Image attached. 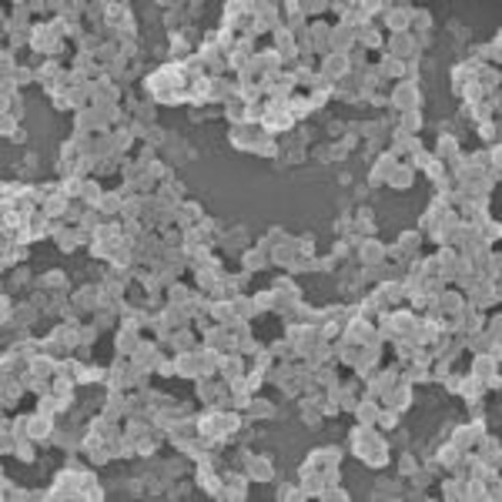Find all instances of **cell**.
<instances>
[{
  "instance_id": "cell-2",
  "label": "cell",
  "mask_w": 502,
  "mask_h": 502,
  "mask_svg": "<svg viewBox=\"0 0 502 502\" xmlns=\"http://www.w3.org/2000/svg\"><path fill=\"white\" fill-rule=\"evenodd\" d=\"M258 124H261V131L271 134V137H282V134L298 128V121L288 111V100H265V114H261Z\"/></svg>"
},
{
  "instance_id": "cell-9",
  "label": "cell",
  "mask_w": 502,
  "mask_h": 502,
  "mask_svg": "<svg viewBox=\"0 0 502 502\" xmlns=\"http://www.w3.org/2000/svg\"><path fill=\"white\" fill-rule=\"evenodd\" d=\"M432 308L439 312V315L455 318L462 308H466V295H462V288H452V284H446V288H442V291L432 298Z\"/></svg>"
},
{
  "instance_id": "cell-21",
  "label": "cell",
  "mask_w": 502,
  "mask_h": 502,
  "mask_svg": "<svg viewBox=\"0 0 502 502\" xmlns=\"http://www.w3.org/2000/svg\"><path fill=\"white\" fill-rule=\"evenodd\" d=\"M275 416H278V405L261 399V395H251V402L245 405V422H268Z\"/></svg>"
},
{
  "instance_id": "cell-44",
  "label": "cell",
  "mask_w": 502,
  "mask_h": 502,
  "mask_svg": "<svg viewBox=\"0 0 502 502\" xmlns=\"http://www.w3.org/2000/svg\"><path fill=\"white\" fill-rule=\"evenodd\" d=\"M271 355H275V358H278V362H288V358H298V351H295V345H291V342H288V338H278V342H271Z\"/></svg>"
},
{
  "instance_id": "cell-22",
  "label": "cell",
  "mask_w": 502,
  "mask_h": 502,
  "mask_svg": "<svg viewBox=\"0 0 502 502\" xmlns=\"http://www.w3.org/2000/svg\"><path fill=\"white\" fill-rule=\"evenodd\" d=\"M355 251H358V265H382L385 261V245L379 238H362Z\"/></svg>"
},
{
  "instance_id": "cell-25",
  "label": "cell",
  "mask_w": 502,
  "mask_h": 502,
  "mask_svg": "<svg viewBox=\"0 0 502 502\" xmlns=\"http://www.w3.org/2000/svg\"><path fill=\"white\" fill-rule=\"evenodd\" d=\"M104 416H111V418H128V392H121V388H107V395H104Z\"/></svg>"
},
{
  "instance_id": "cell-1",
  "label": "cell",
  "mask_w": 502,
  "mask_h": 502,
  "mask_svg": "<svg viewBox=\"0 0 502 502\" xmlns=\"http://www.w3.org/2000/svg\"><path fill=\"white\" fill-rule=\"evenodd\" d=\"M349 449L358 462H365V466L375 469V472L388 466V439H385V432H379L375 425L355 422L349 429Z\"/></svg>"
},
{
  "instance_id": "cell-36",
  "label": "cell",
  "mask_w": 502,
  "mask_h": 502,
  "mask_svg": "<svg viewBox=\"0 0 502 502\" xmlns=\"http://www.w3.org/2000/svg\"><path fill=\"white\" fill-rule=\"evenodd\" d=\"M395 245L402 248V254H405V258H418V248H422V231H418V228H412V231H402Z\"/></svg>"
},
{
  "instance_id": "cell-5",
  "label": "cell",
  "mask_w": 502,
  "mask_h": 502,
  "mask_svg": "<svg viewBox=\"0 0 502 502\" xmlns=\"http://www.w3.org/2000/svg\"><path fill=\"white\" fill-rule=\"evenodd\" d=\"M141 342H144V328H141V325H134V321H121V325H117V335H114L117 358H131Z\"/></svg>"
},
{
  "instance_id": "cell-31",
  "label": "cell",
  "mask_w": 502,
  "mask_h": 502,
  "mask_svg": "<svg viewBox=\"0 0 502 502\" xmlns=\"http://www.w3.org/2000/svg\"><path fill=\"white\" fill-rule=\"evenodd\" d=\"M288 111H291V117H295V121H305L308 114H315V104H312V98H308V94L295 91V94L288 98Z\"/></svg>"
},
{
  "instance_id": "cell-23",
  "label": "cell",
  "mask_w": 502,
  "mask_h": 502,
  "mask_svg": "<svg viewBox=\"0 0 502 502\" xmlns=\"http://www.w3.org/2000/svg\"><path fill=\"white\" fill-rule=\"evenodd\" d=\"M355 44L365 50H385V31L379 27V20H372V24H365L362 31L355 33Z\"/></svg>"
},
{
  "instance_id": "cell-49",
  "label": "cell",
  "mask_w": 502,
  "mask_h": 502,
  "mask_svg": "<svg viewBox=\"0 0 502 502\" xmlns=\"http://www.w3.org/2000/svg\"><path fill=\"white\" fill-rule=\"evenodd\" d=\"M278 499H284V502H305L308 496L301 492V485H291V482H284V485H278V492H275Z\"/></svg>"
},
{
  "instance_id": "cell-33",
  "label": "cell",
  "mask_w": 502,
  "mask_h": 502,
  "mask_svg": "<svg viewBox=\"0 0 502 502\" xmlns=\"http://www.w3.org/2000/svg\"><path fill=\"white\" fill-rule=\"evenodd\" d=\"M231 301V312H234V318H238V321H251V318L258 315V312H254V301H251V295H245V291H238V295H234V298H228Z\"/></svg>"
},
{
  "instance_id": "cell-24",
  "label": "cell",
  "mask_w": 502,
  "mask_h": 502,
  "mask_svg": "<svg viewBox=\"0 0 502 502\" xmlns=\"http://www.w3.org/2000/svg\"><path fill=\"white\" fill-rule=\"evenodd\" d=\"M37 288H40V291H47V295H64L67 288H70V282H67V271H61V268H50V271H44V275L37 278Z\"/></svg>"
},
{
  "instance_id": "cell-30",
  "label": "cell",
  "mask_w": 502,
  "mask_h": 502,
  "mask_svg": "<svg viewBox=\"0 0 502 502\" xmlns=\"http://www.w3.org/2000/svg\"><path fill=\"white\" fill-rule=\"evenodd\" d=\"M412 184H416V167L412 165H399L388 174V188H395V191H409Z\"/></svg>"
},
{
  "instance_id": "cell-50",
  "label": "cell",
  "mask_w": 502,
  "mask_h": 502,
  "mask_svg": "<svg viewBox=\"0 0 502 502\" xmlns=\"http://www.w3.org/2000/svg\"><path fill=\"white\" fill-rule=\"evenodd\" d=\"M10 432H14L17 439H31V416L10 418Z\"/></svg>"
},
{
  "instance_id": "cell-12",
  "label": "cell",
  "mask_w": 502,
  "mask_h": 502,
  "mask_svg": "<svg viewBox=\"0 0 502 502\" xmlns=\"http://www.w3.org/2000/svg\"><path fill=\"white\" fill-rule=\"evenodd\" d=\"M251 482H275V476H278V466H275V459L271 455H251L248 466H245Z\"/></svg>"
},
{
  "instance_id": "cell-6",
  "label": "cell",
  "mask_w": 502,
  "mask_h": 502,
  "mask_svg": "<svg viewBox=\"0 0 502 502\" xmlns=\"http://www.w3.org/2000/svg\"><path fill=\"white\" fill-rule=\"evenodd\" d=\"M402 161L392 154V151L385 148V151H379L375 158H372V167H368V188H382V184H388V174L399 167Z\"/></svg>"
},
{
  "instance_id": "cell-16",
  "label": "cell",
  "mask_w": 502,
  "mask_h": 502,
  "mask_svg": "<svg viewBox=\"0 0 502 502\" xmlns=\"http://www.w3.org/2000/svg\"><path fill=\"white\" fill-rule=\"evenodd\" d=\"M174 225L178 228H195V225H201V218H204V208H201V201L195 198H184L178 208H174Z\"/></svg>"
},
{
  "instance_id": "cell-17",
  "label": "cell",
  "mask_w": 502,
  "mask_h": 502,
  "mask_svg": "<svg viewBox=\"0 0 502 502\" xmlns=\"http://www.w3.org/2000/svg\"><path fill=\"white\" fill-rule=\"evenodd\" d=\"M248 372V362H245V355H238V351H228V355H221V365H218V379L228 385L234 379H241Z\"/></svg>"
},
{
  "instance_id": "cell-54",
  "label": "cell",
  "mask_w": 502,
  "mask_h": 502,
  "mask_svg": "<svg viewBox=\"0 0 502 502\" xmlns=\"http://www.w3.org/2000/svg\"><path fill=\"white\" fill-rule=\"evenodd\" d=\"M37 165H40V158H37L33 151H27V154H24V167H37Z\"/></svg>"
},
{
  "instance_id": "cell-53",
  "label": "cell",
  "mask_w": 502,
  "mask_h": 502,
  "mask_svg": "<svg viewBox=\"0 0 502 502\" xmlns=\"http://www.w3.org/2000/svg\"><path fill=\"white\" fill-rule=\"evenodd\" d=\"M27 284H31V271H27V268H17L14 275H10V288H27Z\"/></svg>"
},
{
  "instance_id": "cell-8",
  "label": "cell",
  "mask_w": 502,
  "mask_h": 502,
  "mask_svg": "<svg viewBox=\"0 0 502 502\" xmlns=\"http://www.w3.org/2000/svg\"><path fill=\"white\" fill-rule=\"evenodd\" d=\"M379 402L405 416V412L412 409V402H416V388H412V382H405V379H399V382L392 385V388H388V392H385V395H382Z\"/></svg>"
},
{
  "instance_id": "cell-45",
  "label": "cell",
  "mask_w": 502,
  "mask_h": 502,
  "mask_svg": "<svg viewBox=\"0 0 502 502\" xmlns=\"http://www.w3.org/2000/svg\"><path fill=\"white\" fill-rule=\"evenodd\" d=\"M7 81L17 84V91H20V84H31L37 81V67H27V64H17L10 74H7Z\"/></svg>"
},
{
  "instance_id": "cell-40",
  "label": "cell",
  "mask_w": 502,
  "mask_h": 502,
  "mask_svg": "<svg viewBox=\"0 0 502 502\" xmlns=\"http://www.w3.org/2000/svg\"><path fill=\"white\" fill-rule=\"evenodd\" d=\"M395 128H402L405 134L418 137V131L425 128V117H422V111H405V114H399V124H395Z\"/></svg>"
},
{
  "instance_id": "cell-4",
  "label": "cell",
  "mask_w": 502,
  "mask_h": 502,
  "mask_svg": "<svg viewBox=\"0 0 502 502\" xmlns=\"http://www.w3.org/2000/svg\"><path fill=\"white\" fill-rule=\"evenodd\" d=\"M121 98H124L121 84L107 74H100L98 81L91 84V107H121Z\"/></svg>"
},
{
  "instance_id": "cell-37",
  "label": "cell",
  "mask_w": 502,
  "mask_h": 502,
  "mask_svg": "<svg viewBox=\"0 0 502 502\" xmlns=\"http://www.w3.org/2000/svg\"><path fill=\"white\" fill-rule=\"evenodd\" d=\"M251 154L268 158V161H278V158H282V141H278V137H271V134H265V137L254 144V151H251Z\"/></svg>"
},
{
  "instance_id": "cell-46",
  "label": "cell",
  "mask_w": 502,
  "mask_h": 502,
  "mask_svg": "<svg viewBox=\"0 0 502 502\" xmlns=\"http://www.w3.org/2000/svg\"><path fill=\"white\" fill-rule=\"evenodd\" d=\"M395 466H399V476H402V479H409V476H412V472H416V469L422 466V462H418V455H416V452H402V455H399V462H395Z\"/></svg>"
},
{
  "instance_id": "cell-28",
  "label": "cell",
  "mask_w": 502,
  "mask_h": 502,
  "mask_svg": "<svg viewBox=\"0 0 502 502\" xmlns=\"http://www.w3.org/2000/svg\"><path fill=\"white\" fill-rule=\"evenodd\" d=\"M268 265H271V258H268V251H261L258 245L241 251V268H245V271H265Z\"/></svg>"
},
{
  "instance_id": "cell-32",
  "label": "cell",
  "mask_w": 502,
  "mask_h": 502,
  "mask_svg": "<svg viewBox=\"0 0 502 502\" xmlns=\"http://www.w3.org/2000/svg\"><path fill=\"white\" fill-rule=\"evenodd\" d=\"M485 392H489V388H485V379H476V375H462V385H459V395H462V399L466 402H472V399H482Z\"/></svg>"
},
{
  "instance_id": "cell-27",
  "label": "cell",
  "mask_w": 502,
  "mask_h": 502,
  "mask_svg": "<svg viewBox=\"0 0 502 502\" xmlns=\"http://www.w3.org/2000/svg\"><path fill=\"white\" fill-rule=\"evenodd\" d=\"M195 291H198V288H195V284H184V282H171L165 288V298H167V305H178V308H184V305H188V301L195 298Z\"/></svg>"
},
{
  "instance_id": "cell-15",
  "label": "cell",
  "mask_w": 502,
  "mask_h": 502,
  "mask_svg": "<svg viewBox=\"0 0 502 502\" xmlns=\"http://www.w3.org/2000/svg\"><path fill=\"white\" fill-rule=\"evenodd\" d=\"M298 485H301V492H305L308 499H318V496H321V489H325V476H321L315 466L301 462V466H298Z\"/></svg>"
},
{
  "instance_id": "cell-35",
  "label": "cell",
  "mask_w": 502,
  "mask_h": 502,
  "mask_svg": "<svg viewBox=\"0 0 502 502\" xmlns=\"http://www.w3.org/2000/svg\"><path fill=\"white\" fill-rule=\"evenodd\" d=\"M27 261V245H17V241H7L3 245V271H10V268L24 265Z\"/></svg>"
},
{
  "instance_id": "cell-42",
  "label": "cell",
  "mask_w": 502,
  "mask_h": 502,
  "mask_svg": "<svg viewBox=\"0 0 502 502\" xmlns=\"http://www.w3.org/2000/svg\"><path fill=\"white\" fill-rule=\"evenodd\" d=\"M251 301H254V312H258V315L278 312V298H275V291H271V288H268V291H254V295H251Z\"/></svg>"
},
{
  "instance_id": "cell-11",
  "label": "cell",
  "mask_w": 502,
  "mask_h": 502,
  "mask_svg": "<svg viewBox=\"0 0 502 502\" xmlns=\"http://www.w3.org/2000/svg\"><path fill=\"white\" fill-rule=\"evenodd\" d=\"M107 388H121L131 392L134 388V372H131V358H117L114 365H107Z\"/></svg>"
},
{
  "instance_id": "cell-51",
  "label": "cell",
  "mask_w": 502,
  "mask_h": 502,
  "mask_svg": "<svg viewBox=\"0 0 502 502\" xmlns=\"http://www.w3.org/2000/svg\"><path fill=\"white\" fill-rule=\"evenodd\" d=\"M33 446H37L33 439H17L14 455H17V459H24V462H33V455H37V452H33Z\"/></svg>"
},
{
  "instance_id": "cell-29",
  "label": "cell",
  "mask_w": 502,
  "mask_h": 502,
  "mask_svg": "<svg viewBox=\"0 0 502 502\" xmlns=\"http://www.w3.org/2000/svg\"><path fill=\"white\" fill-rule=\"evenodd\" d=\"M459 151L462 148H459V137H455V134H439V141L432 144V154L439 161H452Z\"/></svg>"
},
{
  "instance_id": "cell-7",
  "label": "cell",
  "mask_w": 502,
  "mask_h": 502,
  "mask_svg": "<svg viewBox=\"0 0 502 502\" xmlns=\"http://www.w3.org/2000/svg\"><path fill=\"white\" fill-rule=\"evenodd\" d=\"M382 54H388V57H399V61H412L416 54H422L416 44V33H388L385 37V50Z\"/></svg>"
},
{
  "instance_id": "cell-34",
  "label": "cell",
  "mask_w": 502,
  "mask_h": 502,
  "mask_svg": "<svg viewBox=\"0 0 502 502\" xmlns=\"http://www.w3.org/2000/svg\"><path fill=\"white\" fill-rule=\"evenodd\" d=\"M121 201H124V195H121V188H114V191H104L100 195V201L94 204L100 215H107V218H117V211H121Z\"/></svg>"
},
{
  "instance_id": "cell-52",
  "label": "cell",
  "mask_w": 502,
  "mask_h": 502,
  "mask_svg": "<svg viewBox=\"0 0 502 502\" xmlns=\"http://www.w3.org/2000/svg\"><path fill=\"white\" fill-rule=\"evenodd\" d=\"M496 134H499V124H496V121H482V124H479V137H482V141H492V144H496Z\"/></svg>"
},
{
  "instance_id": "cell-14",
  "label": "cell",
  "mask_w": 502,
  "mask_h": 502,
  "mask_svg": "<svg viewBox=\"0 0 502 502\" xmlns=\"http://www.w3.org/2000/svg\"><path fill=\"white\" fill-rule=\"evenodd\" d=\"M271 291H275V298H278V312H282L284 305H298L301 301V288L291 282V275H278V278L271 282Z\"/></svg>"
},
{
  "instance_id": "cell-13",
  "label": "cell",
  "mask_w": 502,
  "mask_h": 502,
  "mask_svg": "<svg viewBox=\"0 0 502 502\" xmlns=\"http://www.w3.org/2000/svg\"><path fill=\"white\" fill-rule=\"evenodd\" d=\"M412 10H416V7H409V3H399V7L388 3V10L382 14L385 31L388 33H405L409 31V24H412Z\"/></svg>"
},
{
  "instance_id": "cell-20",
  "label": "cell",
  "mask_w": 502,
  "mask_h": 502,
  "mask_svg": "<svg viewBox=\"0 0 502 502\" xmlns=\"http://www.w3.org/2000/svg\"><path fill=\"white\" fill-rule=\"evenodd\" d=\"M342 455H345V452L338 449V446H321V449L308 452V455H305V462H308V466H315L318 472H325L328 466H338V462H342Z\"/></svg>"
},
{
  "instance_id": "cell-38",
  "label": "cell",
  "mask_w": 502,
  "mask_h": 502,
  "mask_svg": "<svg viewBox=\"0 0 502 502\" xmlns=\"http://www.w3.org/2000/svg\"><path fill=\"white\" fill-rule=\"evenodd\" d=\"M439 496L442 499H466V479L449 472V479H442V485H439Z\"/></svg>"
},
{
  "instance_id": "cell-26",
  "label": "cell",
  "mask_w": 502,
  "mask_h": 502,
  "mask_svg": "<svg viewBox=\"0 0 502 502\" xmlns=\"http://www.w3.org/2000/svg\"><path fill=\"white\" fill-rule=\"evenodd\" d=\"M379 412H382V402L375 399V395H365V399L355 405V422H362V425H375V418H379Z\"/></svg>"
},
{
  "instance_id": "cell-47",
  "label": "cell",
  "mask_w": 502,
  "mask_h": 502,
  "mask_svg": "<svg viewBox=\"0 0 502 502\" xmlns=\"http://www.w3.org/2000/svg\"><path fill=\"white\" fill-rule=\"evenodd\" d=\"M100 195H104V188H100V181H98V178H87V181H84V191H81V198L87 201L91 208H94V204H98V201H100Z\"/></svg>"
},
{
  "instance_id": "cell-41",
  "label": "cell",
  "mask_w": 502,
  "mask_h": 502,
  "mask_svg": "<svg viewBox=\"0 0 502 502\" xmlns=\"http://www.w3.org/2000/svg\"><path fill=\"white\" fill-rule=\"evenodd\" d=\"M372 496H375V499H402V496H405V489H402L395 479H379Z\"/></svg>"
},
{
  "instance_id": "cell-43",
  "label": "cell",
  "mask_w": 502,
  "mask_h": 502,
  "mask_svg": "<svg viewBox=\"0 0 502 502\" xmlns=\"http://www.w3.org/2000/svg\"><path fill=\"white\" fill-rule=\"evenodd\" d=\"M399 422H402V412L382 405V412H379V418H375V429H379V432H392V429H399Z\"/></svg>"
},
{
  "instance_id": "cell-3",
  "label": "cell",
  "mask_w": 502,
  "mask_h": 502,
  "mask_svg": "<svg viewBox=\"0 0 502 502\" xmlns=\"http://www.w3.org/2000/svg\"><path fill=\"white\" fill-rule=\"evenodd\" d=\"M388 107L395 114H405V111H422V91L418 84L412 81H399L395 91H388Z\"/></svg>"
},
{
  "instance_id": "cell-39",
  "label": "cell",
  "mask_w": 502,
  "mask_h": 502,
  "mask_svg": "<svg viewBox=\"0 0 502 502\" xmlns=\"http://www.w3.org/2000/svg\"><path fill=\"white\" fill-rule=\"evenodd\" d=\"M459 455H462V449H459V446H452L449 439H446V442H442V446H439V449L432 452V459L439 462V469H452Z\"/></svg>"
},
{
  "instance_id": "cell-19",
  "label": "cell",
  "mask_w": 502,
  "mask_h": 502,
  "mask_svg": "<svg viewBox=\"0 0 502 502\" xmlns=\"http://www.w3.org/2000/svg\"><path fill=\"white\" fill-rule=\"evenodd\" d=\"M174 368H178V375H181V379H191V382H198L201 375H204V368H201V355H198V349H195V351H181V355H174Z\"/></svg>"
},
{
  "instance_id": "cell-48",
  "label": "cell",
  "mask_w": 502,
  "mask_h": 502,
  "mask_svg": "<svg viewBox=\"0 0 502 502\" xmlns=\"http://www.w3.org/2000/svg\"><path fill=\"white\" fill-rule=\"evenodd\" d=\"M98 325H94V321H81V325H77V345H94V342H98Z\"/></svg>"
},
{
  "instance_id": "cell-18",
  "label": "cell",
  "mask_w": 502,
  "mask_h": 502,
  "mask_svg": "<svg viewBox=\"0 0 502 502\" xmlns=\"http://www.w3.org/2000/svg\"><path fill=\"white\" fill-rule=\"evenodd\" d=\"M496 372H499V355H496V351H479V355H472L469 375H476V379H492Z\"/></svg>"
},
{
  "instance_id": "cell-10",
  "label": "cell",
  "mask_w": 502,
  "mask_h": 502,
  "mask_svg": "<svg viewBox=\"0 0 502 502\" xmlns=\"http://www.w3.org/2000/svg\"><path fill=\"white\" fill-rule=\"evenodd\" d=\"M265 137L261 131V124H231V131H228V144L238 151H254V144Z\"/></svg>"
}]
</instances>
